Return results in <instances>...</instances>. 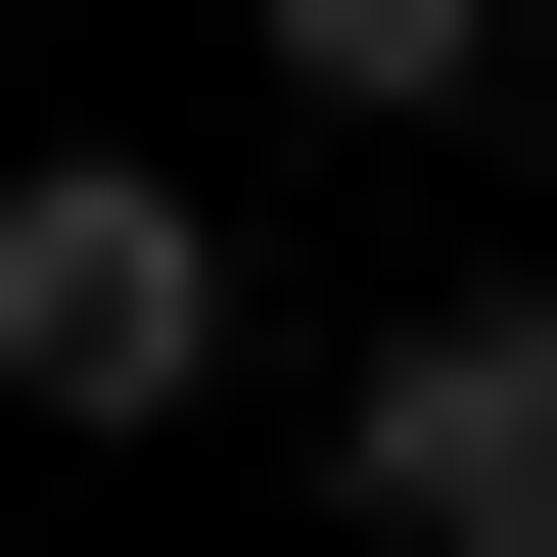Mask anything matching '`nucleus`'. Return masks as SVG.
Instances as JSON below:
<instances>
[{
    "label": "nucleus",
    "instance_id": "f03ea898",
    "mask_svg": "<svg viewBox=\"0 0 557 557\" xmlns=\"http://www.w3.org/2000/svg\"><path fill=\"white\" fill-rule=\"evenodd\" d=\"M372 511L418 557H557V278H465V325L372 372Z\"/></svg>",
    "mask_w": 557,
    "mask_h": 557
},
{
    "label": "nucleus",
    "instance_id": "7ed1b4c3",
    "mask_svg": "<svg viewBox=\"0 0 557 557\" xmlns=\"http://www.w3.org/2000/svg\"><path fill=\"white\" fill-rule=\"evenodd\" d=\"M278 94H511V0H278Z\"/></svg>",
    "mask_w": 557,
    "mask_h": 557
},
{
    "label": "nucleus",
    "instance_id": "f257e3e1",
    "mask_svg": "<svg viewBox=\"0 0 557 557\" xmlns=\"http://www.w3.org/2000/svg\"><path fill=\"white\" fill-rule=\"evenodd\" d=\"M0 372H47V418H186V372H233V233H186L139 139H47V186H0Z\"/></svg>",
    "mask_w": 557,
    "mask_h": 557
}]
</instances>
